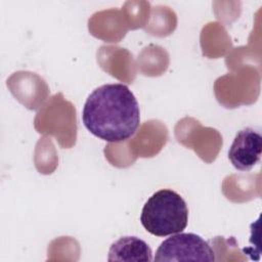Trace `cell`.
Wrapping results in <instances>:
<instances>
[{"mask_svg":"<svg viewBox=\"0 0 262 262\" xmlns=\"http://www.w3.org/2000/svg\"><path fill=\"white\" fill-rule=\"evenodd\" d=\"M155 261H216L212 247L200 235L192 232L171 234L157 249Z\"/></svg>","mask_w":262,"mask_h":262,"instance_id":"cell-3","label":"cell"},{"mask_svg":"<svg viewBox=\"0 0 262 262\" xmlns=\"http://www.w3.org/2000/svg\"><path fill=\"white\" fill-rule=\"evenodd\" d=\"M82 121L86 129L99 139L121 142L132 137L139 127V104L128 86L104 84L87 97Z\"/></svg>","mask_w":262,"mask_h":262,"instance_id":"cell-1","label":"cell"},{"mask_svg":"<svg viewBox=\"0 0 262 262\" xmlns=\"http://www.w3.org/2000/svg\"><path fill=\"white\" fill-rule=\"evenodd\" d=\"M108 261H152L150 247L141 238L133 235L122 236L112 244L108 250Z\"/></svg>","mask_w":262,"mask_h":262,"instance_id":"cell-5","label":"cell"},{"mask_svg":"<svg viewBox=\"0 0 262 262\" xmlns=\"http://www.w3.org/2000/svg\"><path fill=\"white\" fill-rule=\"evenodd\" d=\"M140 222L144 229L156 236L182 232L188 222V208L183 198L172 189L156 191L144 204Z\"/></svg>","mask_w":262,"mask_h":262,"instance_id":"cell-2","label":"cell"},{"mask_svg":"<svg viewBox=\"0 0 262 262\" xmlns=\"http://www.w3.org/2000/svg\"><path fill=\"white\" fill-rule=\"evenodd\" d=\"M262 152V136L254 128L239 130L228 150V159L239 171H250L259 163Z\"/></svg>","mask_w":262,"mask_h":262,"instance_id":"cell-4","label":"cell"}]
</instances>
